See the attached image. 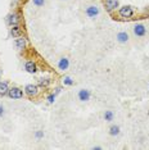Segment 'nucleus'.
Masks as SVG:
<instances>
[{"label": "nucleus", "instance_id": "obj_1", "mask_svg": "<svg viewBox=\"0 0 149 150\" xmlns=\"http://www.w3.org/2000/svg\"><path fill=\"white\" fill-rule=\"evenodd\" d=\"M8 96L10 99H21L23 96V92H22V90L18 87H12L8 90Z\"/></svg>", "mask_w": 149, "mask_h": 150}, {"label": "nucleus", "instance_id": "obj_2", "mask_svg": "<svg viewBox=\"0 0 149 150\" xmlns=\"http://www.w3.org/2000/svg\"><path fill=\"white\" fill-rule=\"evenodd\" d=\"M118 13H120V16L122 18H130L134 14V10L130 5H125V7L120 8V12H118Z\"/></svg>", "mask_w": 149, "mask_h": 150}, {"label": "nucleus", "instance_id": "obj_3", "mask_svg": "<svg viewBox=\"0 0 149 150\" xmlns=\"http://www.w3.org/2000/svg\"><path fill=\"white\" fill-rule=\"evenodd\" d=\"M25 91H26V94H27L28 96L32 98V96H36V95H37L39 87H37L36 85H32V83H31V85H27V86H26V87H25Z\"/></svg>", "mask_w": 149, "mask_h": 150}, {"label": "nucleus", "instance_id": "obj_4", "mask_svg": "<svg viewBox=\"0 0 149 150\" xmlns=\"http://www.w3.org/2000/svg\"><path fill=\"white\" fill-rule=\"evenodd\" d=\"M145 32H147V30H145V27L143 25H135L134 26V34L138 36V37H143V36L145 35Z\"/></svg>", "mask_w": 149, "mask_h": 150}, {"label": "nucleus", "instance_id": "obj_5", "mask_svg": "<svg viewBox=\"0 0 149 150\" xmlns=\"http://www.w3.org/2000/svg\"><path fill=\"white\" fill-rule=\"evenodd\" d=\"M79 99L81 101H88L90 99V91L89 90H80L79 91Z\"/></svg>", "mask_w": 149, "mask_h": 150}, {"label": "nucleus", "instance_id": "obj_6", "mask_svg": "<svg viewBox=\"0 0 149 150\" xmlns=\"http://www.w3.org/2000/svg\"><path fill=\"white\" fill-rule=\"evenodd\" d=\"M98 14H99V9H98V7L91 5V7H89L88 9H86V16L94 18L95 16H98Z\"/></svg>", "mask_w": 149, "mask_h": 150}, {"label": "nucleus", "instance_id": "obj_7", "mask_svg": "<svg viewBox=\"0 0 149 150\" xmlns=\"http://www.w3.org/2000/svg\"><path fill=\"white\" fill-rule=\"evenodd\" d=\"M10 35L13 36V37H19L21 35H22V28L18 26V25H14L12 26V30H10Z\"/></svg>", "mask_w": 149, "mask_h": 150}, {"label": "nucleus", "instance_id": "obj_8", "mask_svg": "<svg viewBox=\"0 0 149 150\" xmlns=\"http://www.w3.org/2000/svg\"><path fill=\"white\" fill-rule=\"evenodd\" d=\"M25 68H26V71H27L28 73H35V72L37 71V67H36V64H35V63L32 62V61H28L27 63H26Z\"/></svg>", "mask_w": 149, "mask_h": 150}, {"label": "nucleus", "instance_id": "obj_9", "mask_svg": "<svg viewBox=\"0 0 149 150\" xmlns=\"http://www.w3.org/2000/svg\"><path fill=\"white\" fill-rule=\"evenodd\" d=\"M14 45H16V47L18 50H22V49H25V46H26V40L19 36V37L17 39L16 41H14Z\"/></svg>", "mask_w": 149, "mask_h": 150}, {"label": "nucleus", "instance_id": "obj_10", "mask_svg": "<svg viewBox=\"0 0 149 150\" xmlns=\"http://www.w3.org/2000/svg\"><path fill=\"white\" fill-rule=\"evenodd\" d=\"M106 7L108 10H113L118 7V0H106Z\"/></svg>", "mask_w": 149, "mask_h": 150}, {"label": "nucleus", "instance_id": "obj_11", "mask_svg": "<svg viewBox=\"0 0 149 150\" xmlns=\"http://www.w3.org/2000/svg\"><path fill=\"white\" fill-rule=\"evenodd\" d=\"M68 65H70V62H68L67 58H61V61L58 63V68L61 71H66L68 68Z\"/></svg>", "mask_w": 149, "mask_h": 150}, {"label": "nucleus", "instance_id": "obj_12", "mask_svg": "<svg viewBox=\"0 0 149 150\" xmlns=\"http://www.w3.org/2000/svg\"><path fill=\"white\" fill-rule=\"evenodd\" d=\"M7 22H8V25H10V26L17 25V23H18V16H17V14H9L7 18Z\"/></svg>", "mask_w": 149, "mask_h": 150}, {"label": "nucleus", "instance_id": "obj_13", "mask_svg": "<svg viewBox=\"0 0 149 150\" xmlns=\"http://www.w3.org/2000/svg\"><path fill=\"white\" fill-rule=\"evenodd\" d=\"M117 40H118V43H127L129 41V35L126 34V32H118L117 34Z\"/></svg>", "mask_w": 149, "mask_h": 150}, {"label": "nucleus", "instance_id": "obj_14", "mask_svg": "<svg viewBox=\"0 0 149 150\" xmlns=\"http://www.w3.org/2000/svg\"><path fill=\"white\" fill-rule=\"evenodd\" d=\"M8 82H0V95L8 94Z\"/></svg>", "mask_w": 149, "mask_h": 150}, {"label": "nucleus", "instance_id": "obj_15", "mask_svg": "<svg viewBox=\"0 0 149 150\" xmlns=\"http://www.w3.org/2000/svg\"><path fill=\"white\" fill-rule=\"evenodd\" d=\"M113 112L112 110H107L106 113H104V119H106L107 122H111V121H113Z\"/></svg>", "mask_w": 149, "mask_h": 150}, {"label": "nucleus", "instance_id": "obj_16", "mask_svg": "<svg viewBox=\"0 0 149 150\" xmlns=\"http://www.w3.org/2000/svg\"><path fill=\"white\" fill-rule=\"evenodd\" d=\"M109 133H111L112 136H117V135L120 133V127H118V126H112V127L109 128Z\"/></svg>", "mask_w": 149, "mask_h": 150}, {"label": "nucleus", "instance_id": "obj_17", "mask_svg": "<svg viewBox=\"0 0 149 150\" xmlns=\"http://www.w3.org/2000/svg\"><path fill=\"white\" fill-rule=\"evenodd\" d=\"M32 3H34V5H36V7H43L44 5V0H32Z\"/></svg>", "mask_w": 149, "mask_h": 150}, {"label": "nucleus", "instance_id": "obj_18", "mask_svg": "<svg viewBox=\"0 0 149 150\" xmlns=\"http://www.w3.org/2000/svg\"><path fill=\"white\" fill-rule=\"evenodd\" d=\"M63 83H64V85H72L73 81L71 80V77H66V78L63 80Z\"/></svg>", "mask_w": 149, "mask_h": 150}, {"label": "nucleus", "instance_id": "obj_19", "mask_svg": "<svg viewBox=\"0 0 149 150\" xmlns=\"http://www.w3.org/2000/svg\"><path fill=\"white\" fill-rule=\"evenodd\" d=\"M39 85H40V86H48V85H49V80H40Z\"/></svg>", "mask_w": 149, "mask_h": 150}, {"label": "nucleus", "instance_id": "obj_20", "mask_svg": "<svg viewBox=\"0 0 149 150\" xmlns=\"http://www.w3.org/2000/svg\"><path fill=\"white\" fill-rule=\"evenodd\" d=\"M48 100H49V103H50V104H53V103H54V100H55V94L49 95V98H48Z\"/></svg>", "mask_w": 149, "mask_h": 150}, {"label": "nucleus", "instance_id": "obj_21", "mask_svg": "<svg viewBox=\"0 0 149 150\" xmlns=\"http://www.w3.org/2000/svg\"><path fill=\"white\" fill-rule=\"evenodd\" d=\"M43 136H44V132H43V131H37V132H36V137H37V139H41Z\"/></svg>", "mask_w": 149, "mask_h": 150}, {"label": "nucleus", "instance_id": "obj_22", "mask_svg": "<svg viewBox=\"0 0 149 150\" xmlns=\"http://www.w3.org/2000/svg\"><path fill=\"white\" fill-rule=\"evenodd\" d=\"M3 114H4V108H3V105H0V117Z\"/></svg>", "mask_w": 149, "mask_h": 150}]
</instances>
